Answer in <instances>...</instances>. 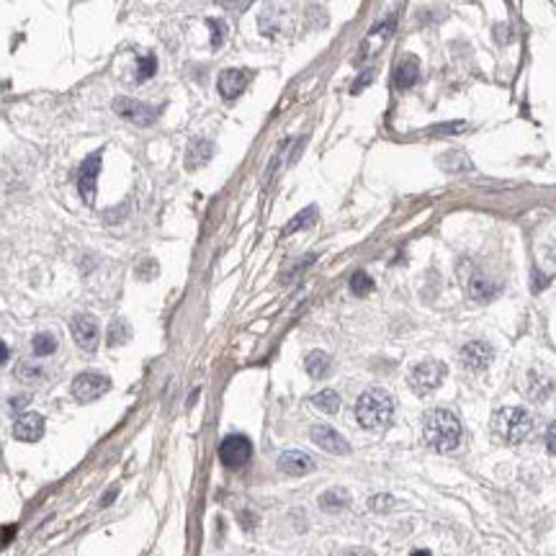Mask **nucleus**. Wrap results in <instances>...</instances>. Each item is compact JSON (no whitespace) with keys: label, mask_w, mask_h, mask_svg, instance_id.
Listing matches in <instances>:
<instances>
[{"label":"nucleus","mask_w":556,"mask_h":556,"mask_svg":"<svg viewBox=\"0 0 556 556\" xmlns=\"http://www.w3.org/2000/svg\"><path fill=\"white\" fill-rule=\"evenodd\" d=\"M356 417L366 430H387L394 420V399L382 387H371L358 397Z\"/></svg>","instance_id":"nucleus-1"},{"label":"nucleus","mask_w":556,"mask_h":556,"mask_svg":"<svg viewBox=\"0 0 556 556\" xmlns=\"http://www.w3.org/2000/svg\"><path fill=\"white\" fill-rule=\"evenodd\" d=\"M425 443L438 453H451L461 443V422L448 410H430L422 422Z\"/></svg>","instance_id":"nucleus-2"},{"label":"nucleus","mask_w":556,"mask_h":556,"mask_svg":"<svg viewBox=\"0 0 556 556\" xmlns=\"http://www.w3.org/2000/svg\"><path fill=\"white\" fill-rule=\"evenodd\" d=\"M531 428H533V417L525 407H502L492 420L494 436L508 445L523 443L525 438H528V433H531Z\"/></svg>","instance_id":"nucleus-3"},{"label":"nucleus","mask_w":556,"mask_h":556,"mask_svg":"<svg viewBox=\"0 0 556 556\" xmlns=\"http://www.w3.org/2000/svg\"><path fill=\"white\" fill-rule=\"evenodd\" d=\"M445 379V366L440 361H422L410 371V387H412L417 394H430L436 391Z\"/></svg>","instance_id":"nucleus-4"},{"label":"nucleus","mask_w":556,"mask_h":556,"mask_svg":"<svg viewBox=\"0 0 556 556\" xmlns=\"http://www.w3.org/2000/svg\"><path fill=\"white\" fill-rule=\"evenodd\" d=\"M109 389H111L109 376L98 374V371H85V374L75 376V382H72V397L78 399V402H83V405L104 397Z\"/></svg>","instance_id":"nucleus-5"},{"label":"nucleus","mask_w":556,"mask_h":556,"mask_svg":"<svg viewBox=\"0 0 556 556\" xmlns=\"http://www.w3.org/2000/svg\"><path fill=\"white\" fill-rule=\"evenodd\" d=\"M113 111L119 113L121 119L137 124V127H152L155 119H158V109L155 106L142 104V101H134V98L127 96L113 98Z\"/></svg>","instance_id":"nucleus-6"},{"label":"nucleus","mask_w":556,"mask_h":556,"mask_svg":"<svg viewBox=\"0 0 556 556\" xmlns=\"http://www.w3.org/2000/svg\"><path fill=\"white\" fill-rule=\"evenodd\" d=\"M253 456V443L245 436H227L219 443V459L227 469H242Z\"/></svg>","instance_id":"nucleus-7"},{"label":"nucleus","mask_w":556,"mask_h":556,"mask_svg":"<svg viewBox=\"0 0 556 556\" xmlns=\"http://www.w3.org/2000/svg\"><path fill=\"white\" fill-rule=\"evenodd\" d=\"M101 152H93L83 160V165L78 167V175H75V183H78V191L83 193V199L88 204H93V193H96V183L98 173H101Z\"/></svg>","instance_id":"nucleus-8"},{"label":"nucleus","mask_w":556,"mask_h":556,"mask_svg":"<svg viewBox=\"0 0 556 556\" xmlns=\"http://www.w3.org/2000/svg\"><path fill=\"white\" fill-rule=\"evenodd\" d=\"M492 358L494 350L487 340H469L461 348V363H464L466 371H474V374L485 371L487 366L492 363Z\"/></svg>","instance_id":"nucleus-9"},{"label":"nucleus","mask_w":556,"mask_h":556,"mask_svg":"<svg viewBox=\"0 0 556 556\" xmlns=\"http://www.w3.org/2000/svg\"><path fill=\"white\" fill-rule=\"evenodd\" d=\"M70 333L78 348H83L85 353H93L98 348V322L90 314H75L70 322Z\"/></svg>","instance_id":"nucleus-10"},{"label":"nucleus","mask_w":556,"mask_h":556,"mask_svg":"<svg viewBox=\"0 0 556 556\" xmlns=\"http://www.w3.org/2000/svg\"><path fill=\"white\" fill-rule=\"evenodd\" d=\"M310 436H312V440L322 448V451L335 453V456H345V453H350V443L340 436V433H338V430L330 428V425H314V428L310 430Z\"/></svg>","instance_id":"nucleus-11"},{"label":"nucleus","mask_w":556,"mask_h":556,"mask_svg":"<svg viewBox=\"0 0 556 556\" xmlns=\"http://www.w3.org/2000/svg\"><path fill=\"white\" fill-rule=\"evenodd\" d=\"M13 436L24 443H34L44 436V417L39 412H24L13 422Z\"/></svg>","instance_id":"nucleus-12"},{"label":"nucleus","mask_w":556,"mask_h":556,"mask_svg":"<svg viewBox=\"0 0 556 556\" xmlns=\"http://www.w3.org/2000/svg\"><path fill=\"white\" fill-rule=\"evenodd\" d=\"M247 80H250V75H247L245 70H224L222 75H219V83H216V88H219V96L224 98V101H235L237 96H242V90L247 88Z\"/></svg>","instance_id":"nucleus-13"},{"label":"nucleus","mask_w":556,"mask_h":556,"mask_svg":"<svg viewBox=\"0 0 556 556\" xmlns=\"http://www.w3.org/2000/svg\"><path fill=\"white\" fill-rule=\"evenodd\" d=\"M314 469V461L304 451H286L278 456V471H284L289 477H304Z\"/></svg>","instance_id":"nucleus-14"},{"label":"nucleus","mask_w":556,"mask_h":556,"mask_svg":"<svg viewBox=\"0 0 556 556\" xmlns=\"http://www.w3.org/2000/svg\"><path fill=\"white\" fill-rule=\"evenodd\" d=\"M420 78V62H417V57L415 55H405L402 60L397 62L394 67V88L397 90H407V88H412Z\"/></svg>","instance_id":"nucleus-15"},{"label":"nucleus","mask_w":556,"mask_h":556,"mask_svg":"<svg viewBox=\"0 0 556 556\" xmlns=\"http://www.w3.org/2000/svg\"><path fill=\"white\" fill-rule=\"evenodd\" d=\"M211 155H214V144L199 137V139H193V142L188 144V150H186V167H188V170H196V167L207 165L209 160H211Z\"/></svg>","instance_id":"nucleus-16"},{"label":"nucleus","mask_w":556,"mask_h":556,"mask_svg":"<svg viewBox=\"0 0 556 556\" xmlns=\"http://www.w3.org/2000/svg\"><path fill=\"white\" fill-rule=\"evenodd\" d=\"M500 294V286L494 284V281H489V278H485V276H474L469 281V296L474 299V302H479V304H487V302H492L494 296Z\"/></svg>","instance_id":"nucleus-17"},{"label":"nucleus","mask_w":556,"mask_h":556,"mask_svg":"<svg viewBox=\"0 0 556 556\" xmlns=\"http://www.w3.org/2000/svg\"><path fill=\"white\" fill-rule=\"evenodd\" d=\"M330 366H333V361H330V356H327L325 350H312L310 356H307V361H304V368H307V374L312 379H325L330 374Z\"/></svg>","instance_id":"nucleus-18"},{"label":"nucleus","mask_w":556,"mask_h":556,"mask_svg":"<svg viewBox=\"0 0 556 556\" xmlns=\"http://www.w3.org/2000/svg\"><path fill=\"white\" fill-rule=\"evenodd\" d=\"M348 505H350V494L342 487H333V489L319 494V508L327 510V513H338V510L348 508Z\"/></svg>","instance_id":"nucleus-19"},{"label":"nucleus","mask_w":556,"mask_h":556,"mask_svg":"<svg viewBox=\"0 0 556 556\" xmlns=\"http://www.w3.org/2000/svg\"><path fill=\"white\" fill-rule=\"evenodd\" d=\"M312 405L317 407V410H322V412H327V415H335L338 410H340V397H338V391L325 389V391H317V394L312 397Z\"/></svg>","instance_id":"nucleus-20"},{"label":"nucleus","mask_w":556,"mask_h":556,"mask_svg":"<svg viewBox=\"0 0 556 556\" xmlns=\"http://www.w3.org/2000/svg\"><path fill=\"white\" fill-rule=\"evenodd\" d=\"M314 222H317V207H307L286 224L284 235H294V232H299V230H307V227H312Z\"/></svg>","instance_id":"nucleus-21"},{"label":"nucleus","mask_w":556,"mask_h":556,"mask_svg":"<svg viewBox=\"0 0 556 556\" xmlns=\"http://www.w3.org/2000/svg\"><path fill=\"white\" fill-rule=\"evenodd\" d=\"M34 356H52L57 350V338L52 333H36L32 340Z\"/></svg>","instance_id":"nucleus-22"},{"label":"nucleus","mask_w":556,"mask_h":556,"mask_svg":"<svg viewBox=\"0 0 556 556\" xmlns=\"http://www.w3.org/2000/svg\"><path fill=\"white\" fill-rule=\"evenodd\" d=\"M155 70H158V60H155V55L137 57V72H134L137 83H147V80L155 75Z\"/></svg>","instance_id":"nucleus-23"},{"label":"nucleus","mask_w":556,"mask_h":556,"mask_svg":"<svg viewBox=\"0 0 556 556\" xmlns=\"http://www.w3.org/2000/svg\"><path fill=\"white\" fill-rule=\"evenodd\" d=\"M350 291L356 296H366L368 291H374V278L368 276L366 270H356L350 276Z\"/></svg>","instance_id":"nucleus-24"},{"label":"nucleus","mask_w":556,"mask_h":556,"mask_svg":"<svg viewBox=\"0 0 556 556\" xmlns=\"http://www.w3.org/2000/svg\"><path fill=\"white\" fill-rule=\"evenodd\" d=\"M440 165L448 170V173H456V170H471V162L464 158V152H445L440 158Z\"/></svg>","instance_id":"nucleus-25"},{"label":"nucleus","mask_w":556,"mask_h":556,"mask_svg":"<svg viewBox=\"0 0 556 556\" xmlns=\"http://www.w3.org/2000/svg\"><path fill=\"white\" fill-rule=\"evenodd\" d=\"M129 340V325L124 319H113L109 327V345H124Z\"/></svg>","instance_id":"nucleus-26"},{"label":"nucleus","mask_w":556,"mask_h":556,"mask_svg":"<svg viewBox=\"0 0 556 556\" xmlns=\"http://www.w3.org/2000/svg\"><path fill=\"white\" fill-rule=\"evenodd\" d=\"M207 24H209V29H211V47L219 49L224 44V36H227V24L219 21V18H209Z\"/></svg>","instance_id":"nucleus-27"},{"label":"nucleus","mask_w":556,"mask_h":556,"mask_svg":"<svg viewBox=\"0 0 556 556\" xmlns=\"http://www.w3.org/2000/svg\"><path fill=\"white\" fill-rule=\"evenodd\" d=\"M41 374H44V371H41L39 366H32V363H21V366H18V379H21V382H26V384L39 382Z\"/></svg>","instance_id":"nucleus-28"},{"label":"nucleus","mask_w":556,"mask_h":556,"mask_svg":"<svg viewBox=\"0 0 556 556\" xmlns=\"http://www.w3.org/2000/svg\"><path fill=\"white\" fill-rule=\"evenodd\" d=\"M216 6H222L224 11H232V13H242L253 6V0H216Z\"/></svg>","instance_id":"nucleus-29"},{"label":"nucleus","mask_w":556,"mask_h":556,"mask_svg":"<svg viewBox=\"0 0 556 556\" xmlns=\"http://www.w3.org/2000/svg\"><path fill=\"white\" fill-rule=\"evenodd\" d=\"M391 505H394V497H391V494H376V497H371V500H368V508L379 510V513L389 510Z\"/></svg>","instance_id":"nucleus-30"},{"label":"nucleus","mask_w":556,"mask_h":556,"mask_svg":"<svg viewBox=\"0 0 556 556\" xmlns=\"http://www.w3.org/2000/svg\"><path fill=\"white\" fill-rule=\"evenodd\" d=\"M371 80H374V70L361 72V75H358V80H356V83H353V88H350V93H361V90H363V88L368 85Z\"/></svg>","instance_id":"nucleus-31"},{"label":"nucleus","mask_w":556,"mask_h":556,"mask_svg":"<svg viewBox=\"0 0 556 556\" xmlns=\"http://www.w3.org/2000/svg\"><path fill=\"white\" fill-rule=\"evenodd\" d=\"M461 129H464V124H456V121H453V124H443V127H433V129H428L430 134H453V132H461Z\"/></svg>","instance_id":"nucleus-32"},{"label":"nucleus","mask_w":556,"mask_h":556,"mask_svg":"<svg viewBox=\"0 0 556 556\" xmlns=\"http://www.w3.org/2000/svg\"><path fill=\"white\" fill-rule=\"evenodd\" d=\"M546 448L556 456V420L551 422L548 430H546Z\"/></svg>","instance_id":"nucleus-33"},{"label":"nucleus","mask_w":556,"mask_h":556,"mask_svg":"<svg viewBox=\"0 0 556 556\" xmlns=\"http://www.w3.org/2000/svg\"><path fill=\"white\" fill-rule=\"evenodd\" d=\"M116 494H119V485H111V489H109V492L104 494V500H101V505H104V508H109V505H111V502H113V497H116Z\"/></svg>","instance_id":"nucleus-34"},{"label":"nucleus","mask_w":556,"mask_h":556,"mask_svg":"<svg viewBox=\"0 0 556 556\" xmlns=\"http://www.w3.org/2000/svg\"><path fill=\"white\" fill-rule=\"evenodd\" d=\"M342 556H376V554H374V551H368V548L358 546V548H348V551H345Z\"/></svg>","instance_id":"nucleus-35"},{"label":"nucleus","mask_w":556,"mask_h":556,"mask_svg":"<svg viewBox=\"0 0 556 556\" xmlns=\"http://www.w3.org/2000/svg\"><path fill=\"white\" fill-rule=\"evenodd\" d=\"M11 358V350H8V345H6V342L0 340V366L6 363V361H8Z\"/></svg>","instance_id":"nucleus-36"},{"label":"nucleus","mask_w":556,"mask_h":556,"mask_svg":"<svg viewBox=\"0 0 556 556\" xmlns=\"http://www.w3.org/2000/svg\"><path fill=\"white\" fill-rule=\"evenodd\" d=\"M412 556H430V551H425V548H420V551H412Z\"/></svg>","instance_id":"nucleus-37"},{"label":"nucleus","mask_w":556,"mask_h":556,"mask_svg":"<svg viewBox=\"0 0 556 556\" xmlns=\"http://www.w3.org/2000/svg\"><path fill=\"white\" fill-rule=\"evenodd\" d=\"M0 456H3V448H0Z\"/></svg>","instance_id":"nucleus-38"}]
</instances>
